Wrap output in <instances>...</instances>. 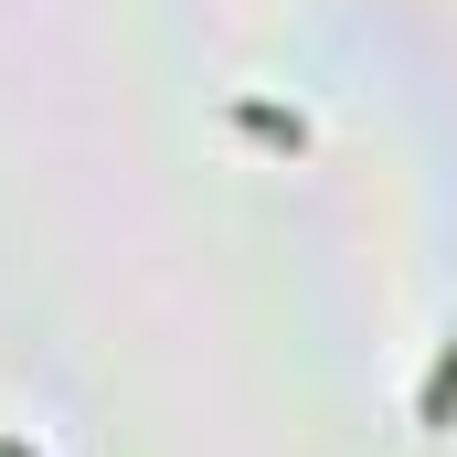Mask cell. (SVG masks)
Listing matches in <instances>:
<instances>
[{
  "label": "cell",
  "mask_w": 457,
  "mask_h": 457,
  "mask_svg": "<svg viewBox=\"0 0 457 457\" xmlns=\"http://www.w3.org/2000/svg\"><path fill=\"white\" fill-rule=\"evenodd\" d=\"M415 415H426L436 436H447V426H457V341L436 351V372H426V404H415Z\"/></svg>",
  "instance_id": "1"
}]
</instances>
